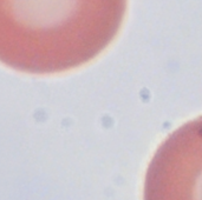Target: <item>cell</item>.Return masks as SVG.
I'll return each instance as SVG.
<instances>
[{
    "mask_svg": "<svg viewBox=\"0 0 202 200\" xmlns=\"http://www.w3.org/2000/svg\"><path fill=\"white\" fill-rule=\"evenodd\" d=\"M143 200H202V117L174 131L157 148Z\"/></svg>",
    "mask_w": 202,
    "mask_h": 200,
    "instance_id": "cell-1",
    "label": "cell"
}]
</instances>
